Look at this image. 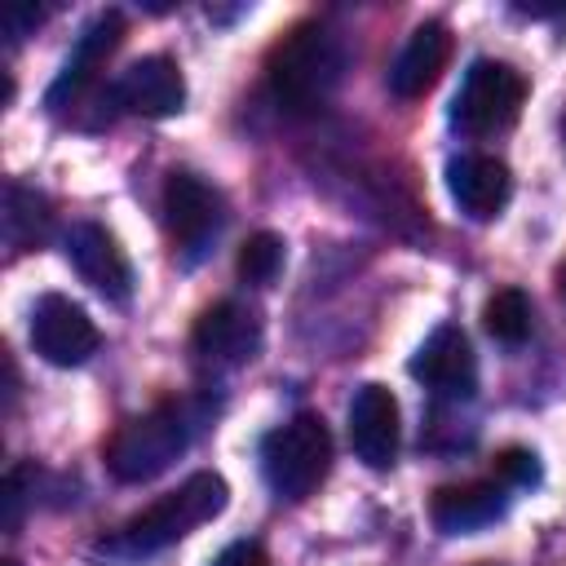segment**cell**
I'll list each match as a JSON object with an SVG mask.
<instances>
[{
	"label": "cell",
	"mask_w": 566,
	"mask_h": 566,
	"mask_svg": "<svg viewBox=\"0 0 566 566\" xmlns=\"http://www.w3.org/2000/svg\"><path fill=\"white\" fill-rule=\"evenodd\" d=\"M226 478L221 473H190L177 491L159 495L146 513L128 517L119 526L115 539H106L102 548L106 553H119V557H146V553H159L168 544H177L181 535H190L195 526L212 522L221 509H226Z\"/></svg>",
	"instance_id": "6da1fadb"
},
{
	"label": "cell",
	"mask_w": 566,
	"mask_h": 566,
	"mask_svg": "<svg viewBox=\"0 0 566 566\" xmlns=\"http://www.w3.org/2000/svg\"><path fill=\"white\" fill-rule=\"evenodd\" d=\"M345 71V53L336 44V35L318 22H301L292 27L265 62L270 75V93L287 106V111H314L340 80Z\"/></svg>",
	"instance_id": "7a4b0ae2"
},
{
	"label": "cell",
	"mask_w": 566,
	"mask_h": 566,
	"mask_svg": "<svg viewBox=\"0 0 566 566\" xmlns=\"http://www.w3.org/2000/svg\"><path fill=\"white\" fill-rule=\"evenodd\" d=\"M327 464H332V433L314 411H296L261 442V473L279 500L296 504L314 495L318 482L327 478Z\"/></svg>",
	"instance_id": "3957f363"
},
{
	"label": "cell",
	"mask_w": 566,
	"mask_h": 566,
	"mask_svg": "<svg viewBox=\"0 0 566 566\" xmlns=\"http://www.w3.org/2000/svg\"><path fill=\"white\" fill-rule=\"evenodd\" d=\"M190 442V420L177 402H164L146 416H133L106 442V469L119 482H150L159 478Z\"/></svg>",
	"instance_id": "277c9868"
},
{
	"label": "cell",
	"mask_w": 566,
	"mask_h": 566,
	"mask_svg": "<svg viewBox=\"0 0 566 566\" xmlns=\"http://www.w3.org/2000/svg\"><path fill=\"white\" fill-rule=\"evenodd\" d=\"M522 102H526V80L509 62L478 57L464 71V84L451 102V124L469 137H491L517 119Z\"/></svg>",
	"instance_id": "5b68a950"
},
{
	"label": "cell",
	"mask_w": 566,
	"mask_h": 566,
	"mask_svg": "<svg viewBox=\"0 0 566 566\" xmlns=\"http://www.w3.org/2000/svg\"><path fill=\"white\" fill-rule=\"evenodd\" d=\"M97 340L102 336H97L93 318L84 314V305L66 301L57 292H49V296L35 301V310H31V345H35V354L44 363H53V367H80L97 349Z\"/></svg>",
	"instance_id": "8992f818"
},
{
	"label": "cell",
	"mask_w": 566,
	"mask_h": 566,
	"mask_svg": "<svg viewBox=\"0 0 566 566\" xmlns=\"http://www.w3.org/2000/svg\"><path fill=\"white\" fill-rule=\"evenodd\" d=\"M164 221L172 243L186 256H199L221 230V195L195 172H172L164 181Z\"/></svg>",
	"instance_id": "52a82bcc"
},
{
	"label": "cell",
	"mask_w": 566,
	"mask_h": 566,
	"mask_svg": "<svg viewBox=\"0 0 566 566\" xmlns=\"http://www.w3.org/2000/svg\"><path fill=\"white\" fill-rule=\"evenodd\" d=\"M190 345L212 367H243L261 349V318L243 301H217L195 318Z\"/></svg>",
	"instance_id": "ba28073f"
},
{
	"label": "cell",
	"mask_w": 566,
	"mask_h": 566,
	"mask_svg": "<svg viewBox=\"0 0 566 566\" xmlns=\"http://www.w3.org/2000/svg\"><path fill=\"white\" fill-rule=\"evenodd\" d=\"M411 376L442 398H469L478 385V358H473L469 336L455 323L433 327L411 358Z\"/></svg>",
	"instance_id": "9c48e42d"
},
{
	"label": "cell",
	"mask_w": 566,
	"mask_h": 566,
	"mask_svg": "<svg viewBox=\"0 0 566 566\" xmlns=\"http://www.w3.org/2000/svg\"><path fill=\"white\" fill-rule=\"evenodd\" d=\"M66 261L106 301H119L124 305L133 296V265H128V256L119 252V243L97 221L71 226V234H66Z\"/></svg>",
	"instance_id": "30bf717a"
},
{
	"label": "cell",
	"mask_w": 566,
	"mask_h": 566,
	"mask_svg": "<svg viewBox=\"0 0 566 566\" xmlns=\"http://www.w3.org/2000/svg\"><path fill=\"white\" fill-rule=\"evenodd\" d=\"M119 40H124V18H119L115 9L97 13V18L84 27V35L75 40V49H71V57L62 62L57 80L49 84V106H53V111L75 106V102L84 97V88L93 84V75L102 71V62L119 49Z\"/></svg>",
	"instance_id": "8fae6325"
},
{
	"label": "cell",
	"mask_w": 566,
	"mask_h": 566,
	"mask_svg": "<svg viewBox=\"0 0 566 566\" xmlns=\"http://www.w3.org/2000/svg\"><path fill=\"white\" fill-rule=\"evenodd\" d=\"M115 102L133 115H150V119H164V115H177L186 106V75L172 57L164 53H150V57H137L119 84H115Z\"/></svg>",
	"instance_id": "7c38bea8"
},
{
	"label": "cell",
	"mask_w": 566,
	"mask_h": 566,
	"mask_svg": "<svg viewBox=\"0 0 566 566\" xmlns=\"http://www.w3.org/2000/svg\"><path fill=\"white\" fill-rule=\"evenodd\" d=\"M349 447L367 469H389L398 455V398L385 385H363L349 402Z\"/></svg>",
	"instance_id": "4fadbf2b"
},
{
	"label": "cell",
	"mask_w": 566,
	"mask_h": 566,
	"mask_svg": "<svg viewBox=\"0 0 566 566\" xmlns=\"http://www.w3.org/2000/svg\"><path fill=\"white\" fill-rule=\"evenodd\" d=\"M447 190L460 203V212H469L473 221H491L509 203L513 177L495 155H460L447 164Z\"/></svg>",
	"instance_id": "5bb4252c"
},
{
	"label": "cell",
	"mask_w": 566,
	"mask_h": 566,
	"mask_svg": "<svg viewBox=\"0 0 566 566\" xmlns=\"http://www.w3.org/2000/svg\"><path fill=\"white\" fill-rule=\"evenodd\" d=\"M509 509V495L500 482H460V486H438L429 500V517L442 535H473L491 522H500Z\"/></svg>",
	"instance_id": "9a60e30c"
},
{
	"label": "cell",
	"mask_w": 566,
	"mask_h": 566,
	"mask_svg": "<svg viewBox=\"0 0 566 566\" xmlns=\"http://www.w3.org/2000/svg\"><path fill=\"white\" fill-rule=\"evenodd\" d=\"M447 57H451V31L442 22H420L389 66V88L398 97H424L447 71Z\"/></svg>",
	"instance_id": "2e32d148"
},
{
	"label": "cell",
	"mask_w": 566,
	"mask_h": 566,
	"mask_svg": "<svg viewBox=\"0 0 566 566\" xmlns=\"http://www.w3.org/2000/svg\"><path fill=\"white\" fill-rule=\"evenodd\" d=\"M531 301H526V292H517V287H500L491 301H486V310H482V323H486V332L495 336V340H504V345H522L526 336H531Z\"/></svg>",
	"instance_id": "e0dca14e"
},
{
	"label": "cell",
	"mask_w": 566,
	"mask_h": 566,
	"mask_svg": "<svg viewBox=\"0 0 566 566\" xmlns=\"http://www.w3.org/2000/svg\"><path fill=\"white\" fill-rule=\"evenodd\" d=\"M287 243L274 234V230H256V234H248V243L239 248V279L243 283H252V287H270L274 279H279V270H283V252Z\"/></svg>",
	"instance_id": "ac0fdd59"
},
{
	"label": "cell",
	"mask_w": 566,
	"mask_h": 566,
	"mask_svg": "<svg viewBox=\"0 0 566 566\" xmlns=\"http://www.w3.org/2000/svg\"><path fill=\"white\" fill-rule=\"evenodd\" d=\"M44 226H49V203L35 195V190H27V186H9V203H4V230H9V239L13 243H35L40 234H44Z\"/></svg>",
	"instance_id": "d6986e66"
},
{
	"label": "cell",
	"mask_w": 566,
	"mask_h": 566,
	"mask_svg": "<svg viewBox=\"0 0 566 566\" xmlns=\"http://www.w3.org/2000/svg\"><path fill=\"white\" fill-rule=\"evenodd\" d=\"M495 482L500 486H535L539 482V455L526 447H504L495 455Z\"/></svg>",
	"instance_id": "ffe728a7"
},
{
	"label": "cell",
	"mask_w": 566,
	"mask_h": 566,
	"mask_svg": "<svg viewBox=\"0 0 566 566\" xmlns=\"http://www.w3.org/2000/svg\"><path fill=\"white\" fill-rule=\"evenodd\" d=\"M212 566H265V548L256 539H234L212 557Z\"/></svg>",
	"instance_id": "44dd1931"
},
{
	"label": "cell",
	"mask_w": 566,
	"mask_h": 566,
	"mask_svg": "<svg viewBox=\"0 0 566 566\" xmlns=\"http://www.w3.org/2000/svg\"><path fill=\"white\" fill-rule=\"evenodd\" d=\"M35 22H40V9H35V4L9 9V13H4V35H9V40H22V35H27Z\"/></svg>",
	"instance_id": "7402d4cb"
},
{
	"label": "cell",
	"mask_w": 566,
	"mask_h": 566,
	"mask_svg": "<svg viewBox=\"0 0 566 566\" xmlns=\"http://www.w3.org/2000/svg\"><path fill=\"white\" fill-rule=\"evenodd\" d=\"M557 287H562V296H566V265L557 270Z\"/></svg>",
	"instance_id": "603a6c76"
},
{
	"label": "cell",
	"mask_w": 566,
	"mask_h": 566,
	"mask_svg": "<svg viewBox=\"0 0 566 566\" xmlns=\"http://www.w3.org/2000/svg\"><path fill=\"white\" fill-rule=\"evenodd\" d=\"M562 137H566V119H562Z\"/></svg>",
	"instance_id": "cb8c5ba5"
},
{
	"label": "cell",
	"mask_w": 566,
	"mask_h": 566,
	"mask_svg": "<svg viewBox=\"0 0 566 566\" xmlns=\"http://www.w3.org/2000/svg\"><path fill=\"white\" fill-rule=\"evenodd\" d=\"M4 566H18V562H4Z\"/></svg>",
	"instance_id": "d4e9b609"
}]
</instances>
